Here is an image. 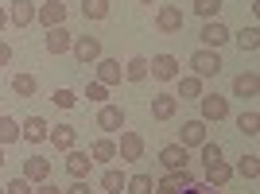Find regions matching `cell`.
Segmentation results:
<instances>
[{
  "mask_svg": "<svg viewBox=\"0 0 260 194\" xmlns=\"http://www.w3.org/2000/svg\"><path fill=\"white\" fill-rule=\"evenodd\" d=\"M124 190H128V194H152L155 179H152V175H132L128 183H124Z\"/></svg>",
  "mask_w": 260,
  "mask_h": 194,
  "instance_id": "4316f807",
  "label": "cell"
},
{
  "mask_svg": "<svg viewBox=\"0 0 260 194\" xmlns=\"http://www.w3.org/2000/svg\"><path fill=\"white\" fill-rule=\"evenodd\" d=\"M183 23H186V16H183V8H175V4H163V8L155 12V27H159L163 35L183 31Z\"/></svg>",
  "mask_w": 260,
  "mask_h": 194,
  "instance_id": "52a82bcc",
  "label": "cell"
},
{
  "mask_svg": "<svg viewBox=\"0 0 260 194\" xmlns=\"http://www.w3.org/2000/svg\"><path fill=\"white\" fill-rule=\"evenodd\" d=\"M198 39H202L206 51H217V47H225L229 39H233V31H229L221 20H206V23H202V31H198Z\"/></svg>",
  "mask_w": 260,
  "mask_h": 194,
  "instance_id": "3957f363",
  "label": "cell"
},
{
  "mask_svg": "<svg viewBox=\"0 0 260 194\" xmlns=\"http://www.w3.org/2000/svg\"><path fill=\"white\" fill-rule=\"evenodd\" d=\"M229 179H233V167H229L225 159H217V163H206V186L221 190V186H229Z\"/></svg>",
  "mask_w": 260,
  "mask_h": 194,
  "instance_id": "ac0fdd59",
  "label": "cell"
},
{
  "mask_svg": "<svg viewBox=\"0 0 260 194\" xmlns=\"http://www.w3.org/2000/svg\"><path fill=\"white\" fill-rule=\"evenodd\" d=\"M198 109H202V117H198V120H206V124H217V120L229 117V101L221 93H202V97H198Z\"/></svg>",
  "mask_w": 260,
  "mask_h": 194,
  "instance_id": "6da1fadb",
  "label": "cell"
},
{
  "mask_svg": "<svg viewBox=\"0 0 260 194\" xmlns=\"http://www.w3.org/2000/svg\"><path fill=\"white\" fill-rule=\"evenodd\" d=\"M179 144H183V148H202V144H206V120H183Z\"/></svg>",
  "mask_w": 260,
  "mask_h": 194,
  "instance_id": "9c48e42d",
  "label": "cell"
},
{
  "mask_svg": "<svg viewBox=\"0 0 260 194\" xmlns=\"http://www.w3.org/2000/svg\"><path fill=\"white\" fill-rule=\"evenodd\" d=\"M233 93H237V97H256L260 93V74H256V70L237 74V78H233Z\"/></svg>",
  "mask_w": 260,
  "mask_h": 194,
  "instance_id": "d6986e66",
  "label": "cell"
},
{
  "mask_svg": "<svg viewBox=\"0 0 260 194\" xmlns=\"http://www.w3.org/2000/svg\"><path fill=\"white\" fill-rule=\"evenodd\" d=\"M179 97L183 101H198L202 97V78H194V74H179Z\"/></svg>",
  "mask_w": 260,
  "mask_h": 194,
  "instance_id": "603a6c76",
  "label": "cell"
},
{
  "mask_svg": "<svg viewBox=\"0 0 260 194\" xmlns=\"http://www.w3.org/2000/svg\"><path fill=\"white\" fill-rule=\"evenodd\" d=\"M8 62H12V47L0 39V66H8Z\"/></svg>",
  "mask_w": 260,
  "mask_h": 194,
  "instance_id": "ab89813d",
  "label": "cell"
},
{
  "mask_svg": "<svg viewBox=\"0 0 260 194\" xmlns=\"http://www.w3.org/2000/svg\"><path fill=\"white\" fill-rule=\"evenodd\" d=\"M0 167H4V151H0Z\"/></svg>",
  "mask_w": 260,
  "mask_h": 194,
  "instance_id": "ee69618b",
  "label": "cell"
},
{
  "mask_svg": "<svg viewBox=\"0 0 260 194\" xmlns=\"http://www.w3.org/2000/svg\"><path fill=\"white\" fill-rule=\"evenodd\" d=\"M89 167H93L89 151H78V148H70V151H66V175H70V179H86V175H89Z\"/></svg>",
  "mask_w": 260,
  "mask_h": 194,
  "instance_id": "5bb4252c",
  "label": "cell"
},
{
  "mask_svg": "<svg viewBox=\"0 0 260 194\" xmlns=\"http://www.w3.org/2000/svg\"><path fill=\"white\" fill-rule=\"evenodd\" d=\"M70 51H74V58H78L82 66H93V62L101 58V39H98V35H78Z\"/></svg>",
  "mask_w": 260,
  "mask_h": 194,
  "instance_id": "5b68a950",
  "label": "cell"
},
{
  "mask_svg": "<svg viewBox=\"0 0 260 194\" xmlns=\"http://www.w3.org/2000/svg\"><path fill=\"white\" fill-rule=\"evenodd\" d=\"M43 47H47V54H66L70 47H74V35L66 31V27H51L47 39H43Z\"/></svg>",
  "mask_w": 260,
  "mask_h": 194,
  "instance_id": "2e32d148",
  "label": "cell"
},
{
  "mask_svg": "<svg viewBox=\"0 0 260 194\" xmlns=\"http://www.w3.org/2000/svg\"><path fill=\"white\" fill-rule=\"evenodd\" d=\"M35 89H39L35 74H16V78H12V93H16V97H31Z\"/></svg>",
  "mask_w": 260,
  "mask_h": 194,
  "instance_id": "484cf974",
  "label": "cell"
},
{
  "mask_svg": "<svg viewBox=\"0 0 260 194\" xmlns=\"http://www.w3.org/2000/svg\"><path fill=\"white\" fill-rule=\"evenodd\" d=\"M152 194H175V190H171V186H155Z\"/></svg>",
  "mask_w": 260,
  "mask_h": 194,
  "instance_id": "b9f144b4",
  "label": "cell"
},
{
  "mask_svg": "<svg viewBox=\"0 0 260 194\" xmlns=\"http://www.w3.org/2000/svg\"><path fill=\"white\" fill-rule=\"evenodd\" d=\"M0 194H4V186H0Z\"/></svg>",
  "mask_w": 260,
  "mask_h": 194,
  "instance_id": "bcb514c9",
  "label": "cell"
},
{
  "mask_svg": "<svg viewBox=\"0 0 260 194\" xmlns=\"http://www.w3.org/2000/svg\"><path fill=\"white\" fill-rule=\"evenodd\" d=\"M124 78H128V82H144V78H148V58H144V54H132L128 62H124Z\"/></svg>",
  "mask_w": 260,
  "mask_h": 194,
  "instance_id": "d4e9b609",
  "label": "cell"
},
{
  "mask_svg": "<svg viewBox=\"0 0 260 194\" xmlns=\"http://www.w3.org/2000/svg\"><path fill=\"white\" fill-rule=\"evenodd\" d=\"M51 101H54L58 109H74V105H78V97L70 93V89H54V93H51Z\"/></svg>",
  "mask_w": 260,
  "mask_h": 194,
  "instance_id": "e575fe53",
  "label": "cell"
},
{
  "mask_svg": "<svg viewBox=\"0 0 260 194\" xmlns=\"http://www.w3.org/2000/svg\"><path fill=\"white\" fill-rule=\"evenodd\" d=\"M4 23H8V12L0 8V31H4Z\"/></svg>",
  "mask_w": 260,
  "mask_h": 194,
  "instance_id": "7bdbcfd3",
  "label": "cell"
},
{
  "mask_svg": "<svg viewBox=\"0 0 260 194\" xmlns=\"http://www.w3.org/2000/svg\"><path fill=\"white\" fill-rule=\"evenodd\" d=\"M217 159H221V148H217V144H202V163H217Z\"/></svg>",
  "mask_w": 260,
  "mask_h": 194,
  "instance_id": "8d00e7d4",
  "label": "cell"
},
{
  "mask_svg": "<svg viewBox=\"0 0 260 194\" xmlns=\"http://www.w3.org/2000/svg\"><path fill=\"white\" fill-rule=\"evenodd\" d=\"M31 194H62V190H58V186H51V183H39Z\"/></svg>",
  "mask_w": 260,
  "mask_h": 194,
  "instance_id": "60d3db41",
  "label": "cell"
},
{
  "mask_svg": "<svg viewBox=\"0 0 260 194\" xmlns=\"http://www.w3.org/2000/svg\"><path fill=\"white\" fill-rule=\"evenodd\" d=\"M190 66H194V78H217L221 74V54L198 47V51L190 54Z\"/></svg>",
  "mask_w": 260,
  "mask_h": 194,
  "instance_id": "7a4b0ae2",
  "label": "cell"
},
{
  "mask_svg": "<svg viewBox=\"0 0 260 194\" xmlns=\"http://www.w3.org/2000/svg\"><path fill=\"white\" fill-rule=\"evenodd\" d=\"M35 20L43 23L47 31H51V27H62V23H66V4H62V0H51V4H43V8L35 12Z\"/></svg>",
  "mask_w": 260,
  "mask_h": 194,
  "instance_id": "8fae6325",
  "label": "cell"
},
{
  "mask_svg": "<svg viewBox=\"0 0 260 194\" xmlns=\"http://www.w3.org/2000/svg\"><path fill=\"white\" fill-rule=\"evenodd\" d=\"M140 4H155V0H140Z\"/></svg>",
  "mask_w": 260,
  "mask_h": 194,
  "instance_id": "f6af8a7d",
  "label": "cell"
},
{
  "mask_svg": "<svg viewBox=\"0 0 260 194\" xmlns=\"http://www.w3.org/2000/svg\"><path fill=\"white\" fill-rule=\"evenodd\" d=\"M237 47L241 51H256L260 47V27H245V31L237 35Z\"/></svg>",
  "mask_w": 260,
  "mask_h": 194,
  "instance_id": "d6a6232c",
  "label": "cell"
},
{
  "mask_svg": "<svg viewBox=\"0 0 260 194\" xmlns=\"http://www.w3.org/2000/svg\"><path fill=\"white\" fill-rule=\"evenodd\" d=\"M35 4L31 0H16L12 4V12H8V23H16V27H27V23H35Z\"/></svg>",
  "mask_w": 260,
  "mask_h": 194,
  "instance_id": "ffe728a7",
  "label": "cell"
},
{
  "mask_svg": "<svg viewBox=\"0 0 260 194\" xmlns=\"http://www.w3.org/2000/svg\"><path fill=\"white\" fill-rule=\"evenodd\" d=\"M62 194H89V186H86V183H82V179H74V183L66 186V190H62Z\"/></svg>",
  "mask_w": 260,
  "mask_h": 194,
  "instance_id": "74e56055",
  "label": "cell"
},
{
  "mask_svg": "<svg viewBox=\"0 0 260 194\" xmlns=\"http://www.w3.org/2000/svg\"><path fill=\"white\" fill-rule=\"evenodd\" d=\"M190 8H194V16H202V20H217V12H221V0H194Z\"/></svg>",
  "mask_w": 260,
  "mask_h": 194,
  "instance_id": "4dcf8cb0",
  "label": "cell"
},
{
  "mask_svg": "<svg viewBox=\"0 0 260 194\" xmlns=\"http://www.w3.org/2000/svg\"><path fill=\"white\" fill-rule=\"evenodd\" d=\"M86 97H89V101H98V105H105V101H109V86L89 82V86H86Z\"/></svg>",
  "mask_w": 260,
  "mask_h": 194,
  "instance_id": "836d02e7",
  "label": "cell"
},
{
  "mask_svg": "<svg viewBox=\"0 0 260 194\" xmlns=\"http://www.w3.org/2000/svg\"><path fill=\"white\" fill-rule=\"evenodd\" d=\"M117 159H120V163H136V159H144V136H140V132H120Z\"/></svg>",
  "mask_w": 260,
  "mask_h": 194,
  "instance_id": "8992f818",
  "label": "cell"
},
{
  "mask_svg": "<svg viewBox=\"0 0 260 194\" xmlns=\"http://www.w3.org/2000/svg\"><path fill=\"white\" fill-rule=\"evenodd\" d=\"M16 140H20V120L0 117V144H16Z\"/></svg>",
  "mask_w": 260,
  "mask_h": 194,
  "instance_id": "f1b7e54d",
  "label": "cell"
},
{
  "mask_svg": "<svg viewBox=\"0 0 260 194\" xmlns=\"http://www.w3.org/2000/svg\"><path fill=\"white\" fill-rule=\"evenodd\" d=\"M148 74L155 82H175L179 78V58L175 54H155V58H148Z\"/></svg>",
  "mask_w": 260,
  "mask_h": 194,
  "instance_id": "277c9868",
  "label": "cell"
},
{
  "mask_svg": "<svg viewBox=\"0 0 260 194\" xmlns=\"http://www.w3.org/2000/svg\"><path fill=\"white\" fill-rule=\"evenodd\" d=\"M98 128H101V132H120V128H124V109L105 101V105H101V113H98Z\"/></svg>",
  "mask_w": 260,
  "mask_h": 194,
  "instance_id": "4fadbf2b",
  "label": "cell"
},
{
  "mask_svg": "<svg viewBox=\"0 0 260 194\" xmlns=\"http://www.w3.org/2000/svg\"><path fill=\"white\" fill-rule=\"evenodd\" d=\"M47 132H51V124H47L43 117H27L20 124V140H27V144H43L47 140Z\"/></svg>",
  "mask_w": 260,
  "mask_h": 194,
  "instance_id": "9a60e30c",
  "label": "cell"
},
{
  "mask_svg": "<svg viewBox=\"0 0 260 194\" xmlns=\"http://www.w3.org/2000/svg\"><path fill=\"white\" fill-rule=\"evenodd\" d=\"M89 159H93V163H113V159H117V144L109 140V136L98 140L93 148H89Z\"/></svg>",
  "mask_w": 260,
  "mask_h": 194,
  "instance_id": "cb8c5ba5",
  "label": "cell"
},
{
  "mask_svg": "<svg viewBox=\"0 0 260 194\" xmlns=\"http://www.w3.org/2000/svg\"><path fill=\"white\" fill-rule=\"evenodd\" d=\"M186 148L183 144H167V148H159V163H163V171H186Z\"/></svg>",
  "mask_w": 260,
  "mask_h": 194,
  "instance_id": "30bf717a",
  "label": "cell"
},
{
  "mask_svg": "<svg viewBox=\"0 0 260 194\" xmlns=\"http://www.w3.org/2000/svg\"><path fill=\"white\" fill-rule=\"evenodd\" d=\"M47 140H51L58 151H70V148H74V140H78V132L70 128V124H58V128L47 132Z\"/></svg>",
  "mask_w": 260,
  "mask_h": 194,
  "instance_id": "44dd1931",
  "label": "cell"
},
{
  "mask_svg": "<svg viewBox=\"0 0 260 194\" xmlns=\"http://www.w3.org/2000/svg\"><path fill=\"white\" fill-rule=\"evenodd\" d=\"M237 128L245 132V136H260V113H256V109L241 113V117H237Z\"/></svg>",
  "mask_w": 260,
  "mask_h": 194,
  "instance_id": "83f0119b",
  "label": "cell"
},
{
  "mask_svg": "<svg viewBox=\"0 0 260 194\" xmlns=\"http://www.w3.org/2000/svg\"><path fill=\"white\" fill-rule=\"evenodd\" d=\"M23 179H27L31 186L47 183V179H51V159H43V155H27V159H23Z\"/></svg>",
  "mask_w": 260,
  "mask_h": 194,
  "instance_id": "ba28073f",
  "label": "cell"
},
{
  "mask_svg": "<svg viewBox=\"0 0 260 194\" xmlns=\"http://www.w3.org/2000/svg\"><path fill=\"white\" fill-rule=\"evenodd\" d=\"M183 194H214V186H206V183H190Z\"/></svg>",
  "mask_w": 260,
  "mask_h": 194,
  "instance_id": "f35d334b",
  "label": "cell"
},
{
  "mask_svg": "<svg viewBox=\"0 0 260 194\" xmlns=\"http://www.w3.org/2000/svg\"><path fill=\"white\" fill-rule=\"evenodd\" d=\"M82 16H86V20H105L109 0H82Z\"/></svg>",
  "mask_w": 260,
  "mask_h": 194,
  "instance_id": "f546056e",
  "label": "cell"
},
{
  "mask_svg": "<svg viewBox=\"0 0 260 194\" xmlns=\"http://www.w3.org/2000/svg\"><path fill=\"white\" fill-rule=\"evenodd\" d=\"M93 66H98V82H101V86H120V78H124V66H120L117 58H105V54H101Z\"/></svg>",
  "mask_w": 260,
  "mask_h": 194,
  "instance_id": "7c38bea8",
  "label": "cell"
},
{
  "mask_svg": "<svg viewBox=\"0 0 260 194\" xmlns=\"http://www.w3.org/2000/svg\"><path fill=\"white\" fill-rule=\"evenodd\" d=\"M124 183H128V175L117 171V167H109V171L101 175V190H105V194H120V190H124Z\"/></svg>",
  "mask_w": 260,
  "mask_h": 194,
  "instance_id": "7402d4cb",
  "label": "cell"
},
{
  "mask_svg": "<svg viewBox=\"0 0 260 194\" xmlns=\"http://www.w3.org/2000/svg\"><path fill=\"white\" fill-rule=\"evenodd\" d=\"M175 113H179V97H171V93L152 97V117L155 120H175Z\"/></svg>",
  "mask_w": 260,
  "mask_h": 194,
  "instance_id": "e0dca14e",
  "label": "cell"
},
{
  "mask_svg": "<svg viewBox=\"0 0 260 194\" xmlns=\"http://www.w3.org/2000/svg\"><path fill=\"white\" fill-rule=\"evenodd\" d=\"M31 190H35V186L27 183V179H23V175H20V179H12V183L4 186V194H31Z\"/></svg>",
  "mask_w": 260,
  "mask_h": 194,
  "instance_id": "d590c367",
  "label": "cell"
},
{
  "mask_svg": "<svg viewBox=\"0 0 260 194\" xmlns=\"http://www.w3.org/2000/svg\"><path fill=\"white\" fill-rule=\"evenodd\" d=\"M237 175H245V179H260V155H241Z\"/></svg>",
  "mask_w": 260,
  "mask_h": 194,
  "instance_id": "1f68e13d",
  "label": "cell"
}]
</instances>
